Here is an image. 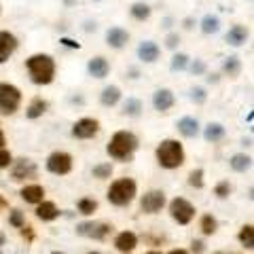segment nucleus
Segmentation results:
<instances>
[{
	"instance_id": "obj_6",
	"label": "nucleus",
	"mask_w": 254,
	"mask_h": 254,
	"mask_svg": "<svg viewBox=\"0 0 254 254\" xmlns=\"http://www.w3.org/2000/svg\"><path fill=\"white\" fill-rule=\"evenodd\" d=\"M170 216L174 222H178V225H190L197 214V208L193 203H190L189 199H185V197H174V199L170 201Z\"/></svg>"
},
{
	"instance_id": "obj_43",
	"label": "nucleus",
	"mask_w": 254,
	"mask_h": 254,
	"mask_svg": "<svg viewBox=\"0 0 254 254\" xmlns=\"http://www.w3.org/2000/svg\"><path fill=\"white\" fill-rule=\"evenodd\" d=\"M62 45H66V47H70V49H78V47H81V45H78V43H74L72 41V38H62V41H60Z\"/></svg>"
},
{
	"instance_id": "obj_32",
	"label": "nucleus",
	"mask_w": 254,
	"mask_h": 254,
	"mask_svg": "<svg viewBox=\"0 0 254 254\" xmlns=\"http://www.w3.org/2000/svg\"><path fill=\"white\" fill-rule=\"evenodd\" d=\"M76 210H78V214H83V216H91V214L98 210V201H95L93 197H81V199L76 201Z\"/></svg>"
},
{
	"instance_id": "obj_12",
	"label": "nucleus",
	"mask_w": 254,
	"mask_h": 254,
	"mask_svg": "<svg viewBox=\"0 0 254 254\" xmlns=\"http://www.w3.org/2000/svg\"><path fill=\"white\" fill-rule=\"evenodd\" d=\"M17 47H19V41H17V36H15L13 32L0 30V64L9 62L11 55L17 51Z\"/></svg>"
},
{
	"instance_id": "obj_5",
	"label": "nucleus",
	"mask_w": 254,
	"mask_h": 254,
	"mask_svg": "<svg viewBox=\"0 0 254 254\" xmlns=\"http://www.w3.org/2000/svg\"><path fill=\"white\" fill-rule=\"evenodd\" d=\"M21 106V89L13 83H0V113L15 115Z\"/></svg>"
},
{
	"instance_id": "obj_34",
	"label": "nucleus",
	"mask_w": 254,
	"mask_h": 254,
	"mask_svg": "<svg viewBox=\"0 0 254 254\" xmlns=\"http://www.w3.org/2000/svg\"><path fill=\"white\" fill-rule=\"evenodd\" d=\"M91 174H93V178H98V180H108L110 176H113V163L104 161V163H98V165H93Z\"/></svg>"
},
{
	"instance_id": "obj_53",
	"label": "nucleus",
	"mask_w": 254,
	"mask_h": 254,
	"mask_svg": "<svg viewBox=\"0 0 254 254\" xmlns=\"http://www.w3.org/2000/svg\"><path fill=\"white\" fill-rule=\"evenodd\" d=\"M51 254H64V252H51Z\"/></svg>"
},
{
	"instance_id": "obj_11",
	"label": "nucleus",
	"mask_w": 254,
	"mask_h": 254,
	"mask_svg": "<svg viewBox=\"0 0 254 254\" xmlns=\"http://www.w3.org/2000/svg\"><path fill=\"white\" fill-rule=\"evenodd\" d=\"M36 174H38V168H36V163L32 161V159H26V157H21V159H13V163H11V176L13 180H30V178H36Z\"/></svg>"
},
{
	"instance_id": "obj_50",
	"label": "nucleus",
	"mask_w": 254,
	"mask_h": 254,
	"mask_svg": "<svg viewBox=\"0 0 254 254\" xmlns=\"http://www.w3.org/2000/svg\"><path fill=\"white\" fill-rule=\"evenodd\" d=\"M146 254H163V252H161V250H148Z\"/></svg>"
},
{
	"instance_id": "obj_21",
	"label": "nucleus",
	"mask_w": 254,
	"mask_h": 254,
	"mask_svg": "<svg viewBox=\"0 0 254 254\" xmlns=\"http://www.w3.org/2000/svg\"><path fill=\"white\" fill-rule=\"evenodd\" d=\"M21 199L26 203H32V205H38L41 201H45V189L41 185H26L21 189Z\"/></svg>"
},
{
	"instance_id": "obj_27",
	"label": "nucleus",
	"mask_w": 254,
	"mask_h": 254,
	"mask_svg": "<svg viewBox=\"0 0 254 254\" xmlns=\"http://www.w3.org/2000/svg\"><path fill=\"white\" fill-rule=\"evenodd\" d=\"M47 108H49V104H47V100H43V98H34L28 104V108H26V117L28 119H41L45 113H47Z\"/></svg>"
},
{
	"instance_id": "obj_19",
	"label": "nucleus",
	"mask_w": 254,
	"mask_h": 254,
	"mask_svg": "<svg viewBox=\"0 0 254 254\" xmlns=\"http://www.w3.org/2000/svg\"><path fill=\"white\" fill-rule=\"evenodd\" d=\"M121 98H123L121 87L119 85H106L104 89H102V93H100V104L106 106V108H113V106H117L119 102H121Z\"/></svg>"
},
{
	"instance_id": "obj_52",
	"label": "nucleus",
	"mask_w": 254,
	"mask_h": 254,
	"mask_svg": "<svg viewBox=\"0 0 254 254\" xmlns=\"http://www.w3.org/2000/svg\"><path fill=\"white\" fill-rule=\"evenodd\" d=\"M2 242H4V237H0V244H2Z\"/></svg>"
},
{
	"instance_id": "obj_44",
	"label": "nucleus",
	"mask_w": 254,
	"mask_h": 254,
	"mask_svg": "<svg viewBox=\"0 0 254 254\" xmlns=\"http://www.w3.org/2000/svg\"><path fill=\"white\" fill-rule=\"evenodd\" d=\"M193 26H195V19L193 17H187L185 21H182V28H185V30H193Z\"/></svg>"
},
{
	"instance_id": "obj_26",
	"label": "nucleus",
	"mask_w": 254,
	"mask_h": 254,
	"mask_svg": "<svg viewBox=\"0 0 254 254\" xmlns=\"http://www.w3.org/2000/svg\"><path fill=\"white\" fill-rule=\"evenodd\" d=\"M242 60L237 55H229V58L222 62V72H225L229 78H237L242 74Z\"/></svg>"
},
{
	"instance_id": "obj_38",
	"label": "nucleus",
	"mask_w": 254,
	"mask_h": 254,
	"mask_svg": "<svg viewBox=\"0 0 254 254\" xmlns=\"http://www.w3.org/2000/svg\"><path fill=\"white\" fill-rule=\"evenodd\" d=\"M189 185L193 189H203V170L197 168L189 174Z\"/></svg>"
},
{
	"instance_id": "obj_2",
	"label": "nucleus",
	"mask_w": 254,
	"mask_h": 254,
	"mask_svg": "<svg viewBox=\"0 0 254 254\" xmlns=\"http://www.w3.org/2000/svg\"><path fill=\"white\" fill-rule=\"evenodd\" d=\"M26 70L34 85H51L55 81V60L49 53H34L26 60Z\"/></svg>"
},
{
	"instance_id": "obj_49",
	"label": "nucleus",
	"mask_w": 254,
	"mask_h": 254,
	"mask_svg": "<svg viewBox=\"0 0 254 254\" xmlns=\"http://www.w3.org/2000/svg\"><path fill=\"white\" fill-rule=\"evenodd\" d=\"M218 81H220V78H218V74H210V76H208V83H214V85H216Z\"/></svg>"
},
{
	"instance_id": "obj_40",
	"label": "nucleus",
	"mask_w": 254,
	"mask_h": 254,
	"mask_svg": "<svg viewBox=\"0 0 254 254\" xmlns=\"http://www.w3.org/2000/svg\"><path fill=\"white\" fill-rule=\"evenodd\" d=\"M11 163H13V155H11V150H9V148H0V170L11 168Z\"/></svg>"
},
{
	"instance_id": "obj_28",
	"label": "nucleus",
	"mask_w": 254,
	"mask_h": 254,
	"mask_svg": "<svg viewBox=\"0 0 254 254\" xmlns=\"http://www.w3.org/2000/svg\"><path fill=\"white\" fill-rule=\"evenodd\" d=\"M199 28H201L203 34H208V36L216 34V32L220 30V17H218V15H212V13L203 15L201 21H199Z\"/></svg>"
},
{
	"instance_id": "obj_51",
	"label": "nucleus",
	"mask_w": 254,
	"mask_h": 254,
	"mask_svg": "<svg viewBox=\"0 0 254 254\" xmlns=\"http://www.w3.org/2000/svg\"><path fill=\"white\" fill-rule=\"evenodd\" d=\"M87 254H102V252H87Z\"/></svg>"
},
{
	"instance_id": "obj_30",
	"label": "nucleus",
	"mask_w": 254,
	"mask_h": 254,
	"mask_svg": "<svg viewBox=\"0 0 254 254\" xmlns=\"http://www.w3.org/2000/svg\"><path fill=\"white\" fill-rule=\"evenodd\" d=\"M237 240L244 246L246 250H254V227L252 225H244L237 233Z\"/></svg>"
},
{
	"instance_id": "obj_36",
	"label": "nucleus",
	"mask_w": 254,
	"mask_h": 254,
	"mask_svg": "<svg viewBox=\"0 0 254 254\" xmlns=\"http://www.w3.org/2000/svg\"><path fill=\"white\" fill-rule=\"evenodd\" d=\"M9 225L15 229H23L26 227V216H23L21 210H11L9 212Z\"/></svg>"
},
{
	"instance_id": "obj_24",
	"label": "nucleus",
	"mask_w": 254,
	"mask_h": 254,
	"mask_svg": "<svg viewBox=\"0 0 254 254\" xmlns=\"http://www.w3.org/2000/svg\"><path fill=\"white\" fill-rule=\"evenodd\" d=\"M229 165L231 170L237 172V174H246L250 168H252V157L246 155V153H235L231 159H229Z\"/></svg>"
},
{
	"instance_id": "obj_45",
	"label": "nucleus",
	"mask_w": 254,
	"mask_h": 254,
	"mask_svg": "<svg viewBox=\"0 0 254 254\" xmlns=\"http://www.w3.org/2000/svg\"><path fill=\"white\" fill-rule=\"evenodd\" d=\"M95 28H98V23H95V21H85V30H87V32H91V30H95Z\"/></svg>"
},
{
	"instance_id": "obj_54",
	"label": "nucleus",
	"mask_w": 254,
	"mask_h": 254,
	"mask_svg": "<svg viewBox=\"0 0 254 254\" xmlns=\"http://www.w3.org/2000/svg\"><path fill=\"white\" fill-rule=\"evenodd\" d=\"M93 2H102V0H93Z\"/></svg>"
},
{
	"instance_id": "obj_17",
	"label": "nucleus",
	"mask_w": 254,
	"mask_h": 254,
	"mask_svg": "<svg viewBox=\"0 0 254 254\" xmlns=\"http://www.w3.org/2000/svg\"><path fill=\"white\" fill-rule=\"evenodd\" d=\"M138 246V235L133 231H121L115 237V248L121 254H131Z\"/></svg>"
},
{
	"instance_id": "obj_23",
	"label": "nucleus",
	"mask_w": 254,
	"mask_h": 254,
	"mask_svg": "<svg viewBox=\"0 0 254 254\" xmlns=\"http://www.w3.org/2000/svg\"><path fill=\"white\" fill-rule=\"evenodd\" d=\"M227 136V129H225V125L222 123H216V121H212L203 127V138L205 142H212V144H216V142L220 140H225Z\"/></svg>"
},
{
	"instance_id": "obj_25",
	"label": "nucleus",
	"mask_w": 254,
	"mask_h": 254,
	"mask_svg": "<svg viewBox=\"0 0 254 254\" xmlns=\"http://www.w3.org/2000/svg\"><path fill=\"white\" fill-rule=\"evenodd\" d=\"M142 110H144V104H142V100L138 98H127L121 106V115L123 117H129V119H136L142 115Z\"/></svg>"
},
{
	"instance_id": "obj_22",
	"label": "nucleus",
	"mask_w": 254,
	"mask_h": 254,
	"mask_svg": "<svg viewBox=\"0 0 254 254\" xmlns=\"http://www.w3.org/2000/svg\"><path fill=\"white\" fill-rule=\"evenodd\" d=\"M60 208H58V205H55L53 201H41V203H38L36 205V216L38 218H41L43 222H51V220H55V218H60Z\"/></svg>"
},
{
	"instance_id": "obj_29",
	"label": "nucleus",
	"mask_w": 254,
	"mask_h": 254,
	"mask_svg": "<svg viewBox=\"0 0 254 254\" xmlns=\"http://www.w3.org/2000/svg\"><path fill=\"white\" fill-rule=\"evenodd\" d=\"M129 15H131V17L136 19V21H146L150 15H153V9H150V4L138 0V2H133V4L129 6Z\"/></svg>"
},
{
	"instance_id": "obj_35",
	"label": "nucleus",
	"mask_w": 254,
	"mask_h": 254,
	"mask_svg": "<svg viewBox=\"0 0 254 254\" xmlns=\"http://www.w3.org/2000/svg\"><path fill=\"white\" fill-rule=\"evenodd\" d=\"M189 98H190V102H195L197 106H201V104L208 102V91H205L203 87H190Z\"/></svg>"
},
{
	"instance_id": "obj_42",
	"label": "nucleus",
	"mask_w": 254,
	"mask_h": 254,
	"mask_svg": "<svg viewBox=\"0 0 254 254\" xmlns=\"http://www.w3.org/2000/svg\"><path fill=\"white\" fill-rule=\"evenodd\" d=\"M190 252L193 254H203L205 252V244L201 240H193L190 242Z\"/></svg>"
},
{
	"instance_id": "obj_20",
	"label": "nucleus",
	"mask_w": 254,
	"mask_h": 254,
	"mask_svg": "<svg viewBox=\"0 0 254 254\" xmlns=\"http://www.w3.org/2000/svg\"><path fill=\"white\" fill-rule=\"evenodd\" d=\"M227 45H231V47H242L248 43V38H250V32L246 26H242V23H235V26L227 32Z\"/></svg>"
},
{
	"instance_id": "obj_9",
	"label": "nucleus",
	"mask_w": 254,
	"mask_h": 254,
	"mask_svg": "<svg viewBox=\"0 0 254 254\" xmlns=\"http://www.w3.org/2000/svg\"><path fill=\"white\" fill-rule=\"evenodd\" d=\"M113 225L110 222H95V220H89V222H81L76 225V233L83 235V237H91V240H106V237L113 233Z\"/></svg>"
},
{
	"instance_id": "obj_39",
	"label": "nucleus",
	"mask_w": 254,
	"mask_h": 254,
	"mask_svg": "<svg viewBox=\"0 0 254 254\" xmlns=\"http://www.w3.org/2000/svg\"><path fill=\"white\" fill-rule=\"evenodd\" d=\"M189 70H190V72H193L195 76H201V74L208 72V66H205L203 60L197 58V60H190V62H189Z\"/></svg>"
},
{
	"instance_id": "obj_14",
	"label": "nucleus",
	"mask_w": 254,
	"mask_h": 254,
	"mask_svg": "<svg viewBox=\"0 0 254 254\" xmlns=\"http://www.w3.org/2000/svg\"><path fill=\"white\" fill-rule=\"evenodd\" d=\"M127 43H129V32H127L125 28L113 26V28L106 30V45L110 47V49L121 51V49L127 47Z\"/></svg>"
},
{
	"instance_id": "obj_10",
	"label": "nucleus",
	"mask_w": 254,
	"mask_h": 254,
	"mask_svg": "<svg viewBox=\"0 0 254 254\" xmlns=\"http://www.w3.org/2000/svg\"><path fill=\"white\" fill-rule=\"evenodd\" d=\"M100 133V121L91 117H83L72 125V138L76 140H91Z\"/></svg>"
},
{
	"instance_id": "obj_7",
	"label": "nucleus",
	"mask_w": 254,
	"mask_h": 254,
	"mask_svg": "<svg viewBox=\"0 0 254 254\" xmlns=\"http://www.w3.org/2000/svg\"><path fill=\"white\" fill-rule=\"evenodd\" d=\"M72 155L66 153V150H53V153L47 157L45 168L49 174H55V176H66V174L72 172Z\"/></svg>"
},
{
	"instance_id": "obj_1",
	"label": "nucleus",
	"mask_w": 254,
	"mask_h": 254,
	"mask_svg": "<svg viewBox=\"0 0 254 254\" xmlns=\"http://www.w3.org/2000/svg\"><path fill=\"white\" fill-rule=\"evenodd\" d=\"M140 146V140L133 131L129 129H119L113 133V138L106 144V153L110 159H115V161H129L133 157V153L138 150Z\"/></svg>"
},
{
	"instance_id": "obj_33",
	"label": "nucleus",
	"mask_w": 254,
	"mask_h": 254,
	"mask_svg": "<svg viewBox=\"0 0 254 254\" xmlns=\"http://www.w3.org/2000/svg\"><path fill=\"white\" fill-rule=\"evenodd\" d=\"M189 62H190V58L187 53H174L172 62H170V70L172 72H182V70L189 68Z\"/></svg>"
},
{
	"instance_id": "obj_8",
	"label": "nucleus",
	"mask_w": 254,
	"mask_h": 254,
	"mask_svg": "<svg viewBox=\"0 0 254 254\" xmlns=\"http://www.w3.org/2000/svg\"><path fill=\"white\" fill-rule=\"evenodd\" d=\"M165 203H168V197L161 189H150L140 197V210L144 214H159L165 208Z\"/></svg>"
},
{
	"instance_id": "obj_18",
	"label": "nucleus",
	"mask_w": 254,
	"mask_h": 254,
	"mask_svg": "<svg viewBox=\"0 0 254 254\" xmlns=\"http://www.w3.org/2000/svg\"><path fill=\"white\" fill-rule=\"evenodd\" d=\"M176 129H178L180 136H185V138H197L199 136L201 125H199V121H197L195 117H182V119H178Z\"/></svg>"
},
{
	"instance_id": "obj_46",
	"label": "nucleus",
	"mask_w": 254,
	"mask_h": 254,
	"mask_svg": "<svg viewBox=\"0 0 254 254\" xmlns=\"http://www.w3.org/2000/svg\"><path fill=\"white\" fill-rule=\"evenodd\" d=\"M0 148H6V136L2 129H0Z\"/></svg>"
},
{
	"instance_id": "obj_41",
	"label": "nucleus",
	"mask_w": 254,
	"mask_h": 254,
	"mask_svg": "<svg viewBox=\"0 0 254 254\" xmlns=\"http://www.w3.org/2000/svg\"><path fill=\"white\" fill-rule=\"evenodd\" d=\"M165 47H168V49H172V51H176L178 49V45H180V34L178 32H170L168 36H165Z\"/></svg>"
},
{
	"instance_id": "obj_3",
	"label": "nucleus",
	"mask_w": 254,
	"mask_h": 254,
	"mask_svg": "<svg viewBox=\"0 0 254 254\" xmlns=\"http://www.w3.org/2000/svg\"><path fill=\"white\" fill-rule=\"evenodd\" d=\"M155 157H157V163L163 170H178L185 165V159H187L182 142L174 138H165L159 142V146L155 148Z\"/></svg>"
},
{
	"instance_id": "obj_16",
	"label": "nucleus",
	"mask_w": 254,
	"mask_h": 254,
	"mask_svg": "<svg viewBox=\"0 0 254 254\" xmlns=\"http://www.w3.org/2000/svg\"><path fill=\"white\" fill-rule=\"evenodd\" d=\"M87 72H89L93 78H106L110 74V62L104 58V55H95L87 62Z\"/></svg>"
},
{
	"instance_id": "obj_47",
	"label": "nucleus",
	"mask_w": 254,
	"mask_h": 254,
	"mask_svg": "<svg viewBox=\"0 0 254 254\" xmlns=\"http://www.w3.org/2000/svg\"><path fill=\"white\" fill-rule=\"evenodd\" d=\"M168 254H190L189 250H185V248H174V250H170Z\"/></svg>"
},
{
	"instance_id": "obj_37",
	"label": "nucleus",
	"mask_w": 254,
	"mask_h": 254,
	"mask_svg": "<svg viewBox=\"0 0 254 254\" xmlns=\"http://www.w3.org/2000/svg\"><path fill=\"white\" fill-rule=\"evenodd\" d=\"M214 195L218 197V199H227L229 195H231V182L229 180H220L216 187H214Z\"/></svg>"
},
{
	"instance_id": "obj_13",
	"label": "nucleus",
	"mask_w": 254,
	"mask_h": 254,
	"mask_svg": "<svg viewBox=\"0 0 254 254\" xmlns=\"http://www.w3.org/2000/svg\"><path fill=\"white\" fill-rule=\"evenodd\" d=\"M174 104H176V95L168 87H161V89L153 93V108L157 113H168V110L174 108Z\"/></svg>"
},
{
	"instance_id": "obj_31",
	"label": "nucleus",
	"mask_w": 254,
	"mask_h": 254,
	"mask_svg": "<svg viewBox=\"0 0 254 254\" xmlns=\"http://www.w3.org/2000/svg\"><path fill=\"white\" fill-rule=\"evenodd\" d=\"M199 229H201V233L203 235H214L218 231V220L212 216V214H203L201 220H199Z\"/></svg>"
},
{
	"instance_id": "obj_4",
	"label": "nucleus",
	"mask_w": 254,
	"mask_h": 254,
	"mask_svg": "<svg viewBox=\"0 0 254 254\" xmlns=\"http://www.w3.org/2000/svg\"><path fill=\"white\" fill-rule=\"evenodd\" d=\"M136 195H138V182L129 176L117 178L106 190L108 201L117 205V208H127V205L136 199Z\"/></svg>"
},
{
	"instance_id": "obj_48",
	"label": "nucleus",
	"mask_w": 254,
	"mask_h": 254,
	"mask_svg": "<svg viewBox=\"0 0 254 254\" xmlns=\"http://www.w3.org/2000/svg\"><path fill=\"white\" fill-rule=\"evenodd\" d=\"M172 23H174L172 17H165V19H163V28H168V30H170V28H172Z\"/></svg>"
},
{
	"instance_id": "obj_15",
	"label": "nucleus",
	"mask_w": 254,
	"mask_h": 254,
	"mask_svg": "<svg viewBox=\"0 0 254 254\" xmlns=\"http://www.w3.org/2000/svg\"><path fill=\"white\" fill-rule=\"evenodd\" d=\"M138 60L144 62V64H155L159 58H161V49L155 41H142L138 45Z\"/></svg>"
}]
</instances>
